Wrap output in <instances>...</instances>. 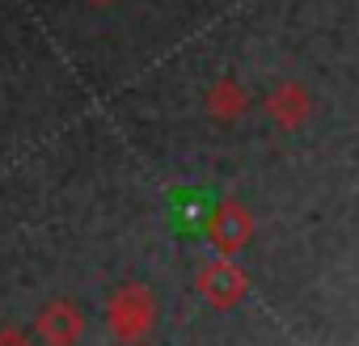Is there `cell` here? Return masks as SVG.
I'll use <instances>...</instances> for the list:
<instances>
[{
  "instance_id": "1",
  "label": "cell",
  "mask_w": 359,
  "mask_h": 346,
  "mask_svg": "<svg viewBox=\"0 0 359 346\" xmlns=\"http://www.w3.org/2000/svg\"><path fill=\"white\" fill-rule=\"evenodd\" d=\"M106 325H110L114 342H123V346L144 342L152 333V325H156V300H152V291L144 283H123L110 296V304H106Z\"/></svg>"
},
{
  "instance_id": "2",
  "label": "cell",
  "mask_w": 359,
  "mask_h": 346,
  "mask_svg": "<svg viewBox=\"0 0 359 346\" xmlns=\"http://www.w3.org/2000/svg\"><path fill=\"white\" fill-rule=\"evenodd\" d=\"M195 291H199L216 312H229V308H237V304L250 296V275H245L229 254H220V258H212V262L199 266Z\"/></svg>"
},
{
  "instance_id": "3",
  "label": "cell",
  "mask_w": 359,
  "mask_h": 346,
  "mask_svg": "<svg viewBox=\"0 0 359 346\" xmlns=\"http://www.w3.org/2000/svg\"><path fill=\"white\" fill-rule=\"evenodd\" d=\"M203 233H208V241H212L216 254H229V258H233V254H241V249L250 245V237H254V216H250L237 199H224V203L212 207Z\"/></svg>"
},
{
  "instance_id": "4",
  "label": "cell",
  "mask_w": 359,
  "mask_h": 346,
  "mask_svg": "<svg viewBox=\"0 0 359 346\" xmlns=\"http://www.w3.org/2000/svg\"><path fill=\"white\" fill-rule=\"evenodd\" d=\"M85 333V312L72 304V300H47L34 317V338L43 346H76Z\"/></svg>"
},
{
  "instance_id": "5",
  "label": "cell",
  "mask_w": 359,
  "mask_h": 346,
  "mask_svg": "<svg viewBox=\"0 0 359 346\" xmlns=\"http://www.w3.org/2000/svg\"><path fill=\"white\" fill-rule=\"evenodd\" d=\"M266 114H271L283 131L304 127L309 114H313V97H309V89H304L300 81H283V85L271 89V97H266Z\"/></svg>"
},
{
  "instance_id": "6",
  "label": "cell",
  "mask_w": 359,
  "mask_h": 346,
  "mask_svg": "<svg viewBox=\"0 0 359 346\" xmlns=\"http://www.w3.org/2000/svg\"><path fill=\"white\" fill-rule=\"evenodd\" d=\"M245 106H250V97H245V89H241L237 81H220V85H212V93H208V114L220 118V123H237V118L245 114Z\"/></svg>"
},
{
  "instance_id": "7",
  "label": "cell",
  "mask_w": 359,
  "mask_h": 346,
  "mask_svg": "<svg viewBox=\"0 0 359 346\" xmlns=\"http://www.w3.org/2000/svg\"><path fill=\"white\" fill-rule=\"evenodd\" d=\"M0 346H34V333H26L22 325H0Z\"/></svg>"
},
{
  "instance_id": "8",
  "label": "cell",
  "mask_w": 359,
  "mask_h": 346,
  "mask_svg": "<svg viewBox=\"0 0 359 346\" xmlns=\"http://www.w3.org/2000/svg\"><path fill=\"white\" fill-rule=\"evenodd\" d=\"M135 346H140V342H135Z\"/></svg>"
}]
</instances>
